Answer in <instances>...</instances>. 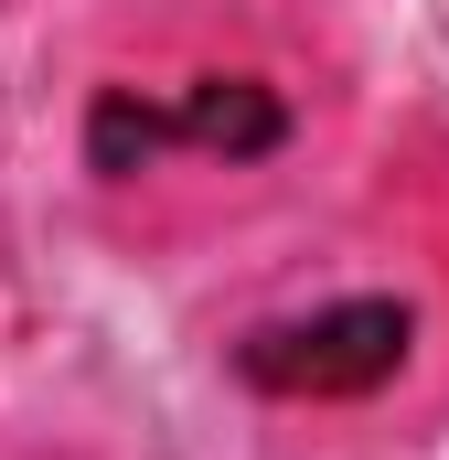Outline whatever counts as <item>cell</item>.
Returning a JSON list of instances; mask_svg holds the SVG:
<instances>
[{
  "label": "cell",
  "instance_id": "1",
  "mask_svg": "<svg viewBox=\"0 0 449 460\" xmlns=\"http://www.w3.org/2000/svg\"><path fill=\"white\" fill-rule=\"evenodd\" d=\"M246 385L268 396H364L407 364V311L396 300H342V311H311V322H278L235 353Z\"/></svg>",
  "mask_w": 449,
  "mask_h": 460
},
{
  "label": "cell",
  "instance_id": "2",
  "mask_svg": "<svg viewBox=\"0 0 449 460\" xmlns=\"http://www.w3.org/2000/svg\"><path fill=\"white\" fill-rule=\"evenodd\" d=\"M172 139L224 150V161H257V150H278V97L246 86V75H204V86L172 108Z\"/></svg>",
  "mask_w": 449,
  "mask_h": 460
},
{
  "label": "cell",
  "instance_id": "3",
  "mask_svg": "<svg viewBox=\"0 0 449 460\" xmlns=\"http://www.w3.org/2000/svg\"><path fill=\"white\" fill-rule=\"evenodd\" d=\"M161 139H172V118H150L139 97H108V108H97V172H128V161H150Z\"/></svg>",
  "mask_w": 449,
  "mask_h": 460
}]
</instances>
